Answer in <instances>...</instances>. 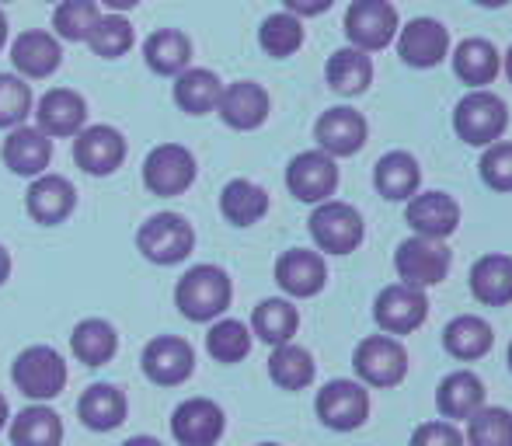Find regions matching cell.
Instances as JSON below:
<instances>
[{
	"label": "cell",
	"instance_id": "6da1fadb",
	"mask_svg": "<svg viewBox=\"0 0 512 446\" xmlns=\"http://www.w3.org/2000/svg\"><path fill=\"white\" fill-rule=\"evenodd\" d=\"M230 300H234V283L220 265H192L175 283L178 314L185 321H196V325H213L216 318H223Z\"/></svg>",
	"mask_w": 512,
	"mask_h": 446
},
{
	"label": "cell",
	"instance_id": "7a4b0ae2",
	"mask_svg": "<svg viewBox=\"0 0 512 446\" xmlns=\"http://www.w3.org/2000/svg\"><path fill=\"white\" fill-rule=\"evenodd\" d=\"M67 380H70L67 359H63L60 349H53V345H42V342L28 345L11 363L14 391L25 394L32 405H49L53 398H60Z\"/></svg>",
	"mask_w": 512,
	"mask_h": 446
},
{
	"label": "cell",
	"instance_id": "3957f363",
	"mask_svg": "<svg viewBox=\"0 0 512 446\" xmlns=\"http://www.w3.org/2000/svg\"><path fill=\"white\" fill-rule=\"evenodd\" d=\"M196 248V227L182 213H154L136 230V251L154 265H178Z\"/></svg>",
	"mask_w": 512,
	"mask_h": 446
},
{
	"label": "cell",
	"instance_id": "277c9868",
	"mask_svg": "<svg viewBox=\"0 0 512 446\" xmlns=\"http://www.w3.org/2000/svg\"><path fill=\"white\" fill-rule=\"evenodd\" d=\"M453 129L464 143L471 147H492L506 136L509 129V105L502 102L495 91L474 88L464 95L453 109Z\"/></svg>",
	"mask_w": 512,
	"mask_h": 446
},
{
	"label": "cell",
	"instance_id": "5b68a950",
	"mask_svg": "<svg viewBox=\"0 0 512 446\" xmlns=\"http://www.w3.org/2000/svg\"><path fill=\"white\" fill-rule=\"evenodd\" d=\"M199 164L196 154L182 143H157L147 157H143V185L150 196H185L196 185Z\"/></svg>",
	"mask_w": 512,
	"mask_h": 446
},
{
	"label": "cell",
	"instance_id": "8992f818",
	"mask_svg": "<svg viewBox=\"0 0 512 446\" xmlns=\"http://www.w3.org/2000/svg\"><path fill=\"white\" fill-rule=\"evenodd\" d=\"M307 227H310V237H314L317 251H324V255H352L366 237L363 213L349 203H338V199H328V203L314 206Z\"/></svg>",
	"mask_w": 512,
	"mask_h": 446
},
{
	"label": "cell",
	"instance_id": "52a82bcc",
	"mask_svg": "<svg viewBox=\"0 0 512 446\" xmlns=\"http://www.w3.org/2000/svg\"><path fill=\"white\" fill-rule=\"evenodd\" d=\"M398 7L391 0H352L345 11V39L363 53H380L398 39Z\"/></svg>",
	"mask_w": 512,
	"mask_h": 446
},
{
	"label": "cell",
	"instance_id": "ba28073f",
	"mask_svg": "<svg viewBox=\"0 0 512 446\" xmlns=\"http://www.w3.org/2000/svg\"><path fill=\"white\" fill-rule=\"evenodd\" d=\"M352 366H356L359 384L387 391L408 377V352L394 335H370L356 345Z\"/></svg>",
	"mask_w": 512,
	"mask_h": 446
},
{
	"label": "cell",
	"instance_id": "9c48e42d",
	"mask_svg": "<svg viewBox=\"0 0 512 446\" xmlns=\"http://www.w3.org/2000/svg\"><path fill=\"white\" fill-rule=\"evenodd\" d=\"M453 255L446 248V241H436V237H408V241L398 244L394 251V269H398L401 283L418 286V290H429V286H439L446 276H450Z\"/></svg>",
	"mask_w": 512,
	"mask_h": 446
},
{
	"label": "cell",
	"instance_id": "30bf717a",
	"mask_svg": "<svg viewBox=\"0 0 512 446\" xmlns=\"http://www.w3.org/2000/svg\"><path fill=\"white\" fill-rule=\"evenodd\" d=\"M314 412L321 426L335 429V433H352L370 419V391L359 380H328L317 391Z\"/></svg>",
	"mask_w": 512,
	"mask_h": 446
},
{
	"label": "cell",
	"instance_id": "8fae6325",
	"mask_svg": "<svg viewBox=\"0 0 512 446\" xmlns=\"http://www.w3.org/2000/svg\"><path fill=\"white\" fill-rule=\"evenodd\" d=\"M140 370L157 387H182L196 373V349L182 335H154L143 345Z\"/></svg>",
	"mask_w": 512,
	"mask_h": 446
},
{
	"label": "cell",
	"instance_id": "7c38bea8",
	"mask_svg": "<svg viewBox=\"0 0 512 446\" xmlns=\"http://www.w3.org/2000/svg\"><path fill=\"white\" fill-rule=\"evenodd\" d=\"M129 143L108 122H95V126H84L74 136V164L91 178H108L126 164Z\"/></svg>",
	"mask_w": 512,
	"mask_h": 446
},
{
	"label": "cell",
	"instance_id": "4fadbf2b",
	"mask_svg": "<svg viewBox=\"0 0 512 446\" xmlns=\"http://www.w3.org/2000/svg\"><path fill=\"white\" fill-rule=\"evenodd\" d=\"M373 318H377L380 332L384 335H411L415 328L425 325L429 318V297L425 290L418 286H408V283H394V286H384L373 304Z\"/></svg>",
	"mask_w": 512,
	"mask_h": 446
},
{
	"label": "cell",
	"instance_id": "5bb4252c",
	"mask_svg": "<svg viewBox=\"0 0 512 446\" xmlns=\"http://www.w3.org/2000/svg\"><path fill=\"white\" fill-rule=\"evenodd\" d=\"M286 189L293 199L310 206H321L335 196L338 189V164L324 150H304L286 168Z\"/></svg>",
	"mask_w": 512,
	"mask_h": 446
},
{
	"label": "cell",
	"instance_id": "9a60e30c",
	"mask_svg": "<svg viewBox=\"0 0 512 446\" xmlns=\"http://www.w3.org/2000/svg\"><path fill=\"white\" fill-rule=\"evenodd\" d=\"M227 433V415L213 398H185L171 412V436L178 446H216Z\"/></svg>",
	"mask_w": 512,
	"mask_h": 446
},
{
	"label": "cell",
	"instance_id": "2e32d148",
	"mask_svg": "<svg viewBox=\"0 0 512 446\" xmlns=\"http://www.w3.org/2000/svg\"><path fill=\"white\" fill-rule=\"evenodd\" d=\"M398 56L405 67L432 70L450 56V32L436 18H411L398 28Z\"/></svg>",
	"mask_w": 512,
	"mask_h": 446
},
{
	"label": "cell",
	"instance_id": "e0dca14e",
	"mask_svg": "<svg viewBox=\"0 0 512 446\" xmlns=\"http://www.w3.org/2000/svg\"><path fill=\"white\" fill-rule=\"evenodd\" d=\"M35 126L49 140H74L88 126V98L74 88H49L35 102Z\"/></svg>",
	"mask_w": 512,
	"mask_h": 446
},
{
	"label": "cell",
	"instance_id": "ac0fdd59",
	"mask_svg": "<svg viewBox=\"0 0 512 446\" xmlns=\"http://www.w3.org/2000/svg\"><path fill=\"white\" fill-rule=\"evenodd\" d=\"M11 67L21 81H49L63 67V46L53 32L28 28L11 42Z\"/></svg>",
	"mask_w": 512,
	"mask_h": 446
},
{
	"label": "cell",
	"instance_id": "d6986e66",
	"mask_svg": "<svg viewBox=\"0 0 512 446\" xmlns=\"http://www.w3.org/2000/svg\"><path fill=\"white\" fill-rule=\"evenodd\" d=\"M276 286L286 300H310L328 286V265L321 251L290 248L276 258Z\"/></svg>",
	"mask_w": 512,
	"mask_h": 446
},
{
	"label": "cell",
	"instance_id": "ffe728a7",
	"mask_svg": "<svg viewBox=\"0 0 512 446\" xmlns=\"http://www.w3.org/2000/svg\"><path fill=\"white\" fill-rule=\"evenodd\" d=\"M366 136H370V126H366L363 112L345 109V105H335V109L321 112L314 122V140L317 150H324L328 157H352L366 147Z\"/></svg>",
	"mask_w": 512,
	"mask_h": 446
},
{
	"label": "cell",
	"instance_id": "44dd1931",
	"mask_svg": "<svg viewBox=\"0 0 512 446\" xmlns=\"http://www.w3.org/2000/svg\"><path fill=\"white\" fill-rule=\"evenodd\" d=\"M25 210H28V217L35 223H42V227H60V223H67L77 210L74 182L63 175H53V171L32 178L25 192Z\"/></svg>",
	"mask_w": 512,
	"mask_h": 446
},
{
	"label": "cell",
	"instance_id": "7402d4cb",
	"mask_svg": "<svg viewBox=\"0 0 512 446\" xmlns=\"http://www.w3.org/2000/svg\"><path fill=\"white\" fill-rule=\"evenodd\" d=\"M0 157H4V168L18 178H39L49 171L53 164V140L42 133L39 126H18V129H7L4 136V147H0Z\"/></svg>",
	"mask_w": 512,
	"mask_h": 446
},
{
	"label": "cell",
	"instance_id": "603a6c76",
	"mask_svg": "<svg viewBox=\"0 0 512 446\" xmlns=\"http://www.w3.org/2000/svg\"><path fill=\"white\" fill-rule=\"evenodd\" d=\"M269 112H272V98L258 81L223 84L220 105H216V115L223 119V126L237 129V133H251V129L265 126Z\"/></svg>",
	"mask_w": 512,
	"mask_h": 446
},
{
	"label": "cell",
	"instance_id": "cb8c5ba5",
	"mask_svg": "<svg viewBox=\"0 0 512 446\" xmlns=\"http://www.w3.org/2000/svg\"><path fill=\"white\" fill-rule=\"evenodd\" d=\"M405 220L418 237L446 241L460 227V203L450 192H415L408 199Z\"/></svg>",
	"mask_w": 512,
	"mask_h": 446
},
{
	"label": "cell",
	"instance_id": "d4e9b609",
	"mask_svg": "<svg viewBox=\"0 0 512 446\" xmlns=\"http://www.w3.org/2000/svg\"><path fill=\"white\" fill-rule=\"evenodd\" d=\"M129 415V398L122 387L115 384H91L88 391L77 398V419H81L84 429L91 433H112L126 422Z\"/></svg>",
	"mask_w": 512,
	"mask_h": 446
},
{
	"label": "cell",
	"instance_id": "484cf974",
	"mask_svg": "<svg viewBox=\"0 0 512 446\" xmlns=\"http://www.w3.org/2000/svg\"><path fill=\"white\" fill-rule=\"evenodd\" d=\"M436 405L439 415L446 422H467L474 412L485 408V384H481L478 373L471 370H453L443 377V384L436 387Z\"/></svg>",
	"mask_w": 512,
	"mask_h": 446
},
{
	"label": "cell",
	"instance_id": "4316f807",
	"mask_svg": "<svg viewBox=\"0 0 512 446\" xmlns=\"http://www.w3.org/2000/svg\"><path fill=\"white\" fill-rule=\"evenodd\" d=\"M143 63L157 77H171L175 81L182 70L192 67V39L182 28H157V32H150L143 39Z\"/></svg>",
	"mask_w": 512,
	"mask_h": 446
},
{
	"label": "cell",
	"instance_id": "83f0119b",
	"mask_svg": "<svg viewBox=\"0 0 512 446\" xmlns=\"http://www.w3.org/2000/svg\"><path fill=\"white\" fill-rule=\"evenodd\" d=\"M471 293L478 304L485 307H509L512 304V258L509 255H481L478 262L471 265Z\"/></svg>",
	"mask_w": 512,
	"mask_h": 446
},
{
	"label": "cell",
	"instance_id": "f1b7e54d",
	"mask_svg": "<svg viewBox=\"0 0 512 446\" xmlns=\"http://www.w3.org/2000/svg\"><path fill=\"white\" fill-rule=\"evenodd\" d=\"M373 185L391 203H408L418 192V185H422V168H418V161L408 150H391L373 168Z\"/></svg>",
	"mask_w": 512,
	"mask_h": 446
},
{
	"label": "cell",
	"instance_id": "f546056e",
	"mask_svg": "<svg viewBox=\"0 0 512 446\" xmlns=\"http://www.w3.org/2000/svg\"><path fill=\"white\" fill-rule=\"evenodd\" d=\"M7 440L11 446H60L63 443V419L49 405H28L7 422Z\"/></svg>",
	"mask_w": 512,
	"mask_h": 446
},
{
	"label": "cell",
	"instance_id": "4dcf8cb0",
	"mask_svg": "<svg viewBox=\"0 0 512 446\" xmlns=\"http://www.w3.org/2000/svg\"><path fill=\"white\" fill-rule=\"evenodd\" d=\"M324 77H328V88L342 98H356L363 95L373 84V60L370 53L356 46H342L331 53L328 67H324Z\"/></svg>",
	"mask_w": 512,
	"mask_h": 446
},
{
	"label": "cell",
	"instance_id": "1f68e13d",
	"mask_svg": "<svg viewBox=\"0 0 512 446\" xmlns=\"http://www.w3.org/2000/svg\"><path fill=\"white\" fill-rule=\"evenodd\" d=\"M495 345V332L485 318L478 314H460L450 325L443 328V349L450 352L460 363H474V359H485Z\"/></svg>",
	"mask_w": 512,
	"mask_h": 446
},
{
	"label": "cell",
	"instance_id": "d6a6232c",
	"mask_svg": "<svg viewBox=\"0 0 512 446\" xmlns=\"http://www.w3.org/2000/svg\"><path fill=\"white\" fill-rule=\"evenodd\" d=\"M70 352L84 366H105L119 352V332L105 318H84L70 332Z\"/></svg>",
	"mask_w": 512,
	"mask_h": 446
},
{
	"label": "cell",
	"instance_id": "836d02e7",
	"mask_svg": "<svg viewBox=\"0 0 512 446\" xmlns=\"http://www.w3.org/2000/svg\"><path fill=\"white\" fill-rule=\"evenodd\" d=\"M220 213L230 227H255L269 213V192L251 178H234L220 192Z\"/></svg>",
	"mask_w": 512,
	"mask_h": 446
},
{
	"label": "cell",
	"instance_id": "e575fe53",
	"mask_svg": "<svg viewBox=\"0 0 512 446\" xmlns=\"http://www.w3.org/2000/svg\"><path fill=\"white\" fill-rule=\"evenodd\" d=\"M453 74L471 88H488L502 74V56L488 39H464L453 49Z\"/></svg>",
	"mask_w": 512,
	"mask_h": 446
},
{
	"label": "cell",
	"instance_id": "d590c367",
	"mask_svg": "<svg viewBox=\"0 0 512 446\" xmlns=\"http://www.w3.org/2000/svg\"><path fill=\"white\" fill-rule=\"evenodd\" d=\"M171 95H175V105L185 115H209V112H216V105H220L223 81L206 67H189L175 77Z\"/></svg>",
	"mask_w": 512,
	"mask_h": 446
},
{
	"label": "cell",
	"instance_id": "8d00e7d4",
	"mask_svg": "<svg viewBox=\"0 0 512 446\" xmlns=\"http://www.w3.org/2000/svg\"><path fill=\"white\" fill-rule=\"evenodd\" d=\"M251 335L262 338L265 345H286L293 342V335H297L300 328V311L293 307V300L286 297H269L262 300V304L251 311Z\"/></svg>",
	"mask_w": 512,
	"mask_h": 446
},
{
	"label": "cell",
	"instance_id": "74e56055",
	"mask_svg": "<svg viewBox=\"0 0 512 446\" xmlns=\"http://www.w3.org/2000/svg\"><path fill=\"white\" fill-rule=\"evenodd\" d=\"M269 377L279 391H307L317 377V363L304 345L286 342V345H276V349H272Z\"/></svg>",
	"mask_w": 512,
	"mask_h": 446
},
{
	"label": "cell",
	"instance_id": "f35d334b",
	"mask_svg": "<svg viewBox=\"0 0 512 446\" xmlns=\"http://www.w3.org/2000/svg\"><path fill=\"white\" fill-rule=\"evenodd\" d=\"M88 49L102 60H122L129 49L136 46V28L126 14H112V11H102V18L95 21L88 39Z\"/></svg>",
	"mask_w": 512,
	"mask_h": 446
},
{
	"label": "cell",
	"instance_id": "ab89813d",
	"mask_svg": "<svg viewBox=\"0 0 512 446\" xmlns=\"http://www.w3.org/2000/svg\"><path fill=\"white\" fill-rule=\"evenodd\" d=\"M258 46L272 56V60H290L304 46V21L290 11H276L262 21L258 28Z\"/></svg>",
	"mask_w": 512,
	"mask_h": 446
},
{
	"label": "cell",
	"instance_id": "60d3db41",
	"mask_svg": "<svg viewBox=\"0 0 512 446\" xmlns=\"http://www.w3.org/2000/svg\"><path fill=\"white\" fill-rule=\"evenodd\" d=\"M251 328L237 318H216L206 332V352L223 366H234L241 359H248L251 352Z\"/></svg>",
	"mask_w": 512,
	"mask_h": 446
},
{
	"label": "cell",
	"instance_id": "b9f144b4",
	"mask_svg": "<svg viewBox=\"0 0 512 446\" xmlns=\"http://www.w3.org/2000/svg\"><path fill=\"white\" fill-rule=\"evenodd\" d=\"M98 18H102L98 0H60L53 7V35L60 42H84Z\"/></svg>",
	"mask_w": 512,
	"mask_h": 446
},
{
	"label": "cell",
	"instance_id": "7bdbcfd3",
	"mask_svg": "<svg viewBox=\"0 0 512 446\" xmlns=\"http://www.w3.org/2000/svg\"><path fill=\"white\" fill-rule=\"evenodd\" d=\"M467 446H512V412L509 408H481L467 419Z\"/></svg>",
	"mask_w": 512,
	"mask_h": 446
},
{
	"label": "cell",
	"instance_id": "ee69618b",
	"mask_svg": "<svg viewBox=\"0 0 512 446\" xmlns=\"http://www.w3.org/2000/svg\"><path fill=\"white\" fill-rule=\"evenodd\" d=\"M35 109L32 84L18 74H0V129H18Z\"/></svg>",
	"mask_w": 512,
	"mask_h": 446
},
{
	"label": "cell",
	"instance_id": "f6af8a7d",
	"mask_svg": "<svg viewBox=\"0 0 512 446\" xmlns=\"http://www.w3.org/2000/svg\"><path fill=\"white\" fill-rule=\"evenodd\" d=\"M481 182L495 192H512V143L499 140L481 154Z\"/></svg>",
	"mask_w": 512,
	"mask_h": 446
},
{
	"label": "cell",
	"instance_id": "bcb514c9",
	"mask_svg": "<svg viewBox=\"0 0 512 446\" xmlns=\"http://www.w3.org/2000/svg\"><path fill=\"white\" fill-rule=\"evenodd\" d=\"M411 446H467L464 433H460L453 422L436 419V422H422V426L411 433Z\"/></svg>",
	"mask_w": 512,
	"mask_h": 446
},
{
	"label": "cell",
	"instance_id": "7dc6e473",
	"mask_svg": "<svg viewBox=\"0 0 512 446\" xmlns=\"http://www.w3.org/2000/svg\"><path fill=\"white\" fill-rule=\"evenodd\" d=\"M331 4H335V0H283L286 11L297 14L300 21H304V18H317V14H324Z\"/></svg>",
	"mask_w": 512,
	"mask_h": 446
},
{
	"label": "cell",
	"instance_id": "c3c4849f",
	"mask_svg": "<svg viewBox=\"0 0 512 446\" xmlns=\"http://www.w3.org/2000/svg\"><path fill=\"white\" fill-rule=\"evenodd\" d=\"M102 7H108L112 14H126V11H133V7H140V0H98Z\"/></svg>",
	"mask_w": 512,
	"mask_h": 446
},
{
	"label": "cell",
	"instance_id": "681fc988",
	"mask_svg": "<svg viewBox=\"0 0 512 446\" xmlns=\"http://www.w3.org/2000/svg\"><path fill=\"white\" fill-rule=\"evenodd\" d=\"M7 279H11V251L0 244V286H4Z\"/></svg>",
	"mask_w": 512,
	"mask_h": 446
},
{
	"label": "cell",
	"instance_id": "f907efd6",
	"mask_svg": "<svg viewBox=\"0 0 512 446\" xmlns=\"http://www.w3.org/2000/svg\"><path fill=\"white\" fill-rule=\"evenodd\" d=\"M122 446H164L161 440H154V436H129Z\"/></svg>",
	"mask_w": 512,
	"mask_h": 446
},
{
	"label": "cell",
	"instance_id": "816d5d0a",
	"mask_svg": "<svg viewBox=\"0 0 512 446\" xmlns=\"http://www.w3.org/2000/svg\"><path fill=\"white\" fill-rule=\"evenodd\" d=\"M7 422H11V405H7V398L0 394V433L7 429Z\"/></svg>",
	"mask_w": 512,
	"mask_h": 446
},
{
	"label": "cell",
	"instance_id": "f5cc1de1",
	"mask_svg": "<svg viewBox=\"0 0 512 446\" xmlns=\"http://www.w3.org/2000/svg\"><path fill=\"white\" fill-rule=\"evenodd\" d=\"M7 28H11V25H7V14H4V7H0V49L7 46Z\"/></svg>",
	"mask_w": 512,
	"mask_h": 446
},
{
	"label": "cell",
	"instance_id": "db71d44e",
	"mask_svg": "<svg viewBox=\"0 0 512 446\" xmlns=\"http://www.w3.org/2000/svg\"><path fill=\"white\" fill-rule=\"evenodd\" d=\"M474 4H478V7H488V11H492V7H506V4H512V0H474Z\"/></svg>",
	"mask_w": 512,
	"mask_h": 446
},
{
	"label": "cell",
	"instance_id": "11a10c76",
	"mask_svg": "<svg viewBox=\"0 0 512 446\" xmlns=\"http://www.w3.org/2000/svg\"><path fill=\"white\" fill-rule=\"evenodd\" d=\"M502 70H506V77L512 81V46H509V53L502 56Z\"/></svg>",
	"mask_w": 512,
	"mask_h": 446
},
{
	"label": "cell",
	"instance_id": "9f6ffc18",
	"mask_svg": "<svg viewBox=\"0 0 512 446\" xmlns=\"http://www.w3.org/2000/svg\"><path fill=\"white\" fill-rule=\"evenodd\" d=\"M509 370H512V342H509Z\"/></svg>",
	"mask_w": 512,
	"mask_h": 446
},
{
	"label": "cell",
	"instance_id": "6f0895ef",
	"mask_svg": "<svg viewBox=\"0 0 512 446\" xmlns=\"http://www.w3.org/2000/svg\"><path fill=\"white\" fill-rule=\"evenodd\" d=\"M255 446H279V443H255Z\"/></svg>",
	"mask_w": 512,
	"mask_h": 446
},
{
	"label": "cell",
	"instance_id": "680465c9",
	"mask_svg": "<svg viewBox=\"0 0 512 446\" xmlns=\"http://www.w3.org/2000/svg\"><path fill=\"white\" fill-rule=\"evenodd\" d=\"M46 4H60V0H46Z\"/></svg>",
	"mask_w": 512,
	"mask_h": 446
},
{
	"label": "cell",
	"instance_id": "91938a15",
	"mask_svg": "<svg viewBox=\"0 0 512 446\" xmlns=\"http://www.w3.org/2000/svg\"><path fill=\"white\" fill-rule=\"evenodd\" d=\"M0 4H11V0H0Z\"/></svg>",
	"mask_w": 512,
	"mask_h": 446
}]
</instances>
